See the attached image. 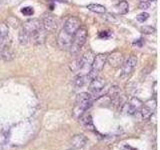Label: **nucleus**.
I'll list each match as a JSON object with an SVG mask.
<instances>
[{
  "label": "nucleus",
  "instance_id": "f03ea898",
  "mask_svg": "<svg viewBox=\"0 0 160 150\" xmlns=\"http://www.w3.org/2000/svg\"><path fill=\"white\" fill-rule=\"evenodd\" d=\"M93 103V99L90 93L88 92H81L77 95L76 101H75V111L81 116L83 112L88 110Z\"/></svg>",
  "mask_w": 160,
  "mask_h": 150
},
{
  "label": "nucleus",
  "instance_id": "9d476101",
  "mask_svg": "<svg viewBox=\"0 0 160 150\" xmlns=\"http://www.w3.org/2000/svg\"><path fill=\"white\" fill-rule=\"evenodd\" d=\"M141 107H142V102L140 100L137 98H132L129 102H127L123 106V112H125L126 114L129 115H134Z\"/></svg>",
  "mask_w": 160,
  "mask_h": 150
},
{
  "label": "nucleus",
  "instance_id": "bb28decb",
  "mask_svg": "<svg viewBox=\"0 0 160 150\" xmlns=\"http://www.w3.org/2000/svg\"><path fill=\"white\" fill-rule=\"evenodd\" d=\"M110 35H111L110 31H101L98 36H99V38H108V37H110Z\"/></svg>",
  "mask_w": 160,
  "mask_h": 150
},
{
  "label": "nucleus",
  "instance_id": "4468645a",
  "mask_svg": "<svg viewBox=\"0 0 160 150\" xmlns=\"http://www.w3.org/2000/svg\"><path fill=\"white\" fill-rule=\"evenodd\" d=\"M80 120V123L81 125L86 128L87 130H90V131H94V124H93V120H92V117L90 114H82L79 118Z\"/></svg>",
  "mask_w": 160,
  "mask_h": 150
},
{
  "label": "nucleus",
  "instance_id": "6ab92c4d",
  "mask_svg": "<svg viewBox=\"0 0 160 150\" xmlns=\"http://www.w3.org/2000/svg\"><path fill=\"white\" fill-rule=\"evenodd\" d=\"M18 39H19V43L21 45H26L29 42V39H30V35L29 33L26 31L23 27L20 29L19 31V35H18Z\"/></svg>",
  "mask_w": 160,
  "mask_h": 150
},
{
  "label": "nucleus",
  "instance_id": "1a4fd4ad",
  "mask_svg": "<svg viewBox=\"0 0 160 150\" xmlns=\"http://www.w3.org/2000/svg\"><path fill=\"white\" fill-rule=\"evenodd\" d=\"M42 26L45 32H54L57 29V20L54 15L45 14L42 18Z\"/></svg>",
  "mask_w": 160,
  "mask_h": 150
},
{
  "label": "nucleus",
  "instance_id": "20e7f679",
  "mask_svg": "<svg viewBox=\"0 0 160 150\" xmlns=\"http://www.w3.org/2000/svg\"><path fill=\"white\" fill-rule=\"evenodd\" d=\"M106 85V82L104 79L99 78L98 76L90 81L89 84V90L91 91V96L92 99L95 100L101 96H103L104 94H107V91H104V87Z\"/></svg>",
  "mask_w": 160,
  "mask_h": 150
},
{
  "label": "nucleus",
  "instance_id": "cd10ccee",
  "mask_svg": "<svg viewBox=\"0 0 160 150\" xmlns=\"http://www.w3.org/2000/svg\"><path fill=\"white\" fill-rule=\"evenodd\" d=\"M121 149H122V150H137L136 148L132 147V146H130V145H128V144H126V145H124V146H122Z\"/></svg>",
  "mask_w": 160,
  "mask_h": 150
},
{
  "label": "nucleus",
  "instance_id": "c85d7f7f",
  "mask_svg": "<svg viewBox=\"0 0 160 150\" xmlns=\"http://www.w3.org/2000/svg\"><path fill=\"white\" fill-rule=\"evenodd\" d=\"M133 44H135V45H137V46L141 47L142 45H143V40H142V39H138V40H136V41L133 42Z\"/></svg>",
  "mask_w": 160,
  "mask_h": 150
},
{
  "label": "nucleus",
  "instance_id": "f257e3e1",
  "mask_svg": "<svg viewBox=\"0 0 160 150\" xmlns=\"http://www.w3.org/2000/svg\"><path fill=\"white\" fill-rule=\"evenodd\" d=\"M87 29L85 27H80L77 29V31L73 34L72 38V44L69 48V51L72 55H76V54L80 51V49L86 42L87 39Z\"/></svg>",
  "mask_w": 160,
  "mask_h": 150
},
{
  "label": "nucleus",
  "instance_id": "a878e982",
  "mask_svg": "<svg viewBox=\"0 0 160 150\" xmlns=\"http://www.w3.org/2000/svg\"><path fill=\"white\" fill-rule=\"evenodd\" d=\"M103 18H105L106 20H108L110 22H114V21H116V18H115L113 15H111L110 13H106L105 15H103Z\"/></svg>",
  "mask_w": 160,
  "mask_h": 150
},
{
  "label": "nucleus",
  "instance_id": "2eb2a0df",
  "mask_svg": "<svg viewBox=\"0 0 160 150\" xmlns=\"http://www.w3.org/2000/svg\"><path fill=\"white\" fill-rule=\"evenodd\" d=\"M0 55H1V57L5 61H11L12 59L14 58V52H13L10 44L0 48Z\"/></svg>",
  "mask_w": 160,
  "mask_h": 150
},
{
  "label": "nucleus",
  "instance_id": "0eeeda50",
  "mask_svg": "<svg viewBox=\"0 0 160 150\" xmlns=\"http://www.w3.org/2000/svg\"><path fill=\"white\" fill-rule=\"evenodd\" d=\"M80 27H81V21H80L79 18L76 16H70L65 21L63 29L70 35H73Z\"/></svg>",
  "mask_w": 160,
  "mask_h": 150
},
{
  "label": "nucleus",
  "instance_id": "412c9836",
  "mask_svg": "<svg viewBox=\"0 0 160 150\" xmlns=\"http://www.w3.org/2000/svg\"><path fill=\"white\" fill-rule=\"evenodd\" d=\"M8 32H9V27L5 22H0V38L8 37Z\"/></svg>",
  "mask_w": 160,
  "mask_h": 150
},
{
  "label": "nucleus",
  "instance_id": "423d86ee",
  "mask_svg": "<svg viewBox=\"0 0 160 150\" xmlns=\"http://www.w3.org/2000/svg\"><path fill=\"white\" fill-rule=\"evenodd\" d=\"M72 38L73 35H70L64 29H62L57 36V44L62 50H69L72 44Z\"/></svg>",
  "mask_w": 160,
  "mask_h": 150
},
{
  "label": "nucleus",
  "instance_id": "4be33fe9",
  "mask_svg": "<svg viewBox=\"0 0 160 150\" xmlns=\"http://www.w3.org/2000/svg\"><path fill=\"white\" fill-rule=\"evenodd\" d=\"M140 31L143 34H153L156 32V29L154 28L153 26H149V25H144L140 28Z\"/></svg>",
  "mask_w": 160,
  "mask_h": 150
},
{
  "label": "nucleus",
  "instance_id": "f8f14e48",
  "mask_svg": "<svg viewBox=\"0 0 160 150\" xmlns=\"http://www.w3.org/2000/svg\"><path fill=\"white\" fill-rule=\"evenodd\" d=\"M106 62H107L111 67H114V68L122 66V64H123L122 53H120L118 51L111 53L109 56L107 55V60H106Z\"/></svg>",
  "mask_w": 160,
  "mask_h": 150
},
{
  "label": "nucleus",
  "instance_id": "39448f33",
  "mask_svg": "<svg viewBox=\"0 0 160 150\" xmlns=\"http://www.w3.org/2000/svg\"><path fill=\"white\" fill-rule=\"evenodd\" d=\"M94 53H93L91 50H88L83 55L79 58V72H82V73H79V74H82V75H88L89 71L91 69V65H92V62L94 60Z\"/></svg>",
  "mask_w": 160,
  "mask_h": 150
},
{
  "label": "nucleus",
  "instance_id": "dca6fc26",
  "mask_svg": "<svg viewBox=\"0 0 160 150\" xmlns=\"http://www.w3.org/2000/svg\"><path fill=\"white\" fill-rule=\"evenodd\" d=\"M88 10H90L91 12L98 13V14H104L106 13V7L101 5V4H96V3H91L87 5Z\"/></svg>",
  "mask_w": 160,
  "mask_h": 150
},
{
  "label": "nucleus",
  "instance_id": "7ed1b4c3",
  "mask_svg": "<svg viewBox=\"0 0 160 150\" xmlns=\"http://www.w3.org/2000/svg\"><path fill=\"white\" fill-rule=\"evenodd\" d=\"M106 60H107V54L100 53L97 54L94 57V60H93L91 65V69L89 71V73H88V79H89V81L93 80L98 76V74L104 68V65L106 64Z\"/></svg>",
  "mask_w": 160,
  "mask_h": 150
},
{
  "label": "nucleus",
  "instance_id": "5701e85b",
  "mask_svg": "<svg viewBox=\"0 0 160 150\" xmlns=\"http://www.w3.org/2000/svg\"><path fill=\"white\" fill-rule=\"evenodd\" d=\"M21 13L25 16H31L34 14V9L31 6L23 7V8H21Z\"/></svg>",
  "mask_w": 160,
  "mask_h": 150
},
{
  "label": "nucleus",
  "instance_id": "f3484780",
  "mask_svg": "<svg viewBox=\"0 0 160 150\" xmlns=\"http://www.w3.org/2000/svg\"><path fill=\"white\" fill-rule=\"evenodd\" d=\"M115 8H116V11L118 14H126V13L129 11V4H128L127 1H125V0H122V1H120L116 6H115Z\"/></svg>",
  "mask_w": 160,
  "mask_h": 150
},
{
  "label": "nucleus",
  "instance_id": "aec40b11",
  "mask_svg": "<svg viewBox=\"0 0 160 150\" xmlns=\"http://www.w3.org/2000/svg\"><path fill=\"white\" fill-rule=\"evenodd\" d=\"M107 94L110 95V98L112 101H116V100L119 98V95H120V90L118 88V86H113V87H111L108 91H107Z\"/></svg>",
  "mask_w": 160,
  "mask_h": 150
},
{
  "label": "nucleus",
  "instance_id": "9b49d317",
  "mask_svg": "<svg viewBox=\"0 0 160 150\" xmlns=\"http://www.w3.org/2000/svg\"><path fill=\"white\" fill-rule=\"evenodd\" d=\"M45 38H46V32L45 30L43 29V26H41L30 34L29 41H32L33 44L39 45L45 42Z\"/></svg>",
  "mask_w": 160,
  "mask_h": 150
},
{
  "label": "nucleus",
  "instance_id": "ddd939ff",
  "mask_svg": "<svg viewBox=\"0 0 160 150\" xmlns=\"http://www.w3.org/2000/svg\"><path fill=\"white\" fill-rule=\"evenodd\" d=\"M87 142V138L82 134H78L75 135L71 139V145L73 146L74 149H80L84 147V145Z\"/></svg>",
  "mask_w": 160,
  "mask_h": 150
},
{
  "label": "nucleus",
  "instance_id": "6e6552de",
  "mask_svg": "<svg viewBox=\"0 0 160 150\" xmlns=\"http://www.w3.org/2000/svg\"><path fill=\"white\" fill-rule=\"evenodd\" d=\"M137 57L134 55H131L129 58L127 59L126 62L122 64V77H129L132 73L134 69L137 66Z\"/></svg>",
  "mask_w": 160,
  "mask_h": 150
},
{
  "label": "nucleus",
  "instance_id": "393cba45",
  "mask_svg": "<svg viewBox=\"0 0 160 150\" xmlns=\"http://www.w3.org/2000/svg\"><path fill=\"white\" fill-rule=\"evenodd\" d=\"M150 7V3L147 1H142L139 4V9H142V10H146Z\"/></svg>",
  "mask_w": 160,
  "mask_h": 150
},
{
  "label": "nucleus",
  "instance_id": "7c9ffc66",
  "mask_svg": "<svg viewBox=\"0 0 160 150\" xmlns=\"http://www.w3.org/2000/svg\"><path fill=\"white\" fill-rule=\"evenodd\" d=\"M68 150H76V149H74V148H73V149H68Z\"/></svg>",
  "mask_w": 160,
  "mask_h": 150
},
{
  "label": "nucleus",
  "instance_id": "c756f323",
  "mask_svg": "<svg viewBox=\"0 0 160 150\" xmlns=\"http://www.w3.org/2000/svg\"><path fill=\"white\" fill-rule=\"evenodd\" d=\"M149 1H156V0H149Z\"/></svg>",
  "mask_w": 160,
  "mask_h": 150
},
{
  "label": "nucleus",
  "instance_id": "a211bd4d",
  "mask_svg": "<svg viewBox=\"0 0 160 150\" xmlns=\"http://www.w3.org/2000/svg\"><path fill=\"white\" fill-rule=\"evenodd\" d=\"M89 82V79H88V75H82V74H78L76 78L74 79V86L76 88L82 87L83 85H85L86 83Z\"/></svg>",
  "mask_w": 160,
  "mask_h": 150
},
{
  "label": "nucleus",
  "instance_id": "b1692460",
  "mask_svg": "<svg viewBox=\"0 0 160 150\" xmlns=\"http://www.w3.org/2000/svg\"><path fill=\"white\" fill-rule=\"evenodd\" d=\"M149 18V14L147 12H142L140 13V14H138L136 16V19L137 21H139V22H145L146 20H147Z\"/></svg>",
  "mask_w": 160,
  "mask_h": 150
}]
</instances>
